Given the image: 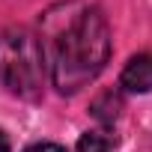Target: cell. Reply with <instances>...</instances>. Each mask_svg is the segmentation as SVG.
Returning a JSON list of instances; mask_svg holds the SVG:
<instances>
[{
    "label": "cell",
    "instance_id": "4",
    "mask_svg": "<svg viewBox=\"0 0 152 152\" xmlns=\"http://www.w3.org/2000/svg\"><path fill=\"white\" fill-rule=\"evenodd\" d=\"M119 107H122V102H119V96L116 93H102L96 102H93V113H96V119H102L104 125H110L116 116H119Z\"/></svg>",
    "mask_w": 152,
    "mask_h": 152
},
{
    "label": "cell",
    "instance_id": "6",
    "mask_svg": "<svg viewBox=\"0 0 152 152\" xmlns=\"http://www.w3.org/2000/svg\"><path fill=\"white\" fill-rule=\"evenodd\" d=\"M24 152H66L60 143H33L30 149H24Z\"/></svg>",
    "mask_w": 152,
    "mask_h": 152
},
{
    "label": "cell",
    "instance_id": "1",
    "mask_svg": "<svg viewBox=\"0 0 152 152\" xmlns=\"http://www.w3.org/2000/svg\"><path fill=\"white\" fill-rule=\"evenodd\" d=\"M42 54L60 93H78L104 69L110 57V27L102 9L87 3H60L45 12Z\"/></svg>",
    "mask_w": 152,
    "mask_h": 152
},
{
    "label": "cell",
    "instance_id": "7",
    "mask_svg": "<svg viewBox=\"0 0 152 152\" xmlns=\"http://www.w3.org/2000/svg\"><path fill=\"white\" fill-rule=\"evenodd\" d=\"M0 152H9V140H6L3 131H0Z\"/></svg>",
    "mask_w": 152,
    "mask_h": 152
},
{
    "label": "cell",
    "instance_id": "5",
    "mask_svg": "<svg viewBox=\"0 0 152 152\" xmlns=\"http://www.w3.org/2000/svg\"><path fill=\"white\" fill-rule=\"evenodd\" d=\"M113 149V137L107 131H87L78 140V152H110Z\"/></svg>",
    "mask_w": 152,
    "mask_h": 152
},
{
    "label": "cell",
    "instance_id": "2",
    "mask_svg": "<svg viewBox=\"0 0 152 152\" xmlns=\"http://www.w3.org/2000/svg\"><path fill=\"white\" fill-rule=\"evenodd\" d=\"M45 54L42 42L27 27H6L0 33V84L12 96L36 102L45 90Z\"/></svg>",
    "mask_w": 152,
    "mask_h": 152
},
{
    "label": "cell",
    "instance_id": "3",
    "mask_svg": "<svg viewBox=\"0 0 152 152\" xmlns=\"http://www.w3.org/2000/svg\"><path fill=\"white\" fill-rule=\"evenodd\" d=\"M119 87L125 93H149L152 90V51L131 57L119 75Z\"/></svg>",
    "mask_w": 152,
    "mask_h": 152
}]
</instances>
